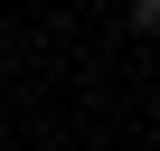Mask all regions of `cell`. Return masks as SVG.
<instances>
[{"label": "cell", "mask_w": 160, "mask_h": 151, "mask_svg": "<svg viewBox=\"0 0 160 151\" xmlns=\"http://www.w3.org/2000/svg\"><path fill=\"white\" fill-rule=\"evenodd\" d=\"M132 38H160V0H132Z\"/></svg>", "instance_id": "6da1fadb"}]
</instances>
